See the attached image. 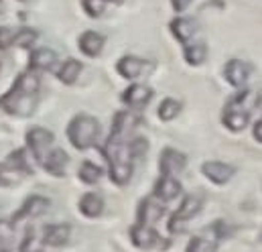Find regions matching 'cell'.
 Segmentation results:
<instances>
[{
  "label": "cell",
  "instance_id": "11",
  "mask_svg": "<svg viewBox=\"0 0 262 252\" xmlns=\"http://www.w3.org/2000/svg\"><path fill=\"white\" fill-rule=\"evenodd\" d=\"M39 163H41V167L49 175H53V177H66V167L67 163H69V155H67L63 149H49Z\"/></svg>",
  "mask_w": 262,
  "mask_h": 252
},
{
  "label": "cell",
  "instance_id": "39",
  "mask_svg": "<svg viewBox=\"0 0 262 252\" xmlns=\"http://www.w3.org/2000/svg\"><path fill=\"white\" fill-rule=\"evenodd\" d=\"M0 252H8V250H6V248H0Z\"/></svg>",
  "mask_w": 262,
  "mask_h": 252
},
{
  "label": "cell",
  "instance_id": "8",
  "mask_svg": "<svg viewBox=\"0 0 262 252\" xmlns=\"http://www.w3.org/2000/svg\"><path fill=\"white\" fill-rule=\"evenodd\" d=\"M250 73H252V65L242 59H230L224 67V77L226 81L232 86V88H238V90H244L248 79H250Z\"/></svg>",
  "mask_w": 262,
  "mask_h": 252
},
{
  "label": "cell",
  "instance_id": "13",
  "mask_svg": "<svg viewBox=\"0 0 262 252\" xmlns=\"http://www.w3.org/2000/svg\"><path fill=\"white\" fill-rule=\"evenodd\" d=\"M163 214H165V207H163V203H161L157 197H144V199L138 203V209H136L138 224H144V226L157 224Z\"/></svg>",
  "mask_w": 262,
  "mask_h": 252
},
{
  "label": "cell",
  "instance_id": "22",
  "mask_svg": "<svg viewBox=\"0 0 262 252\" xmlns=\"http://www.w3.org/2000/svg\"><path fill=\"white\" fill-rule=\"evenodd\" d=\"M136 124H138V116H134L130 112H116V116H114V120H112V132H110V134L128 138V134L134 130Z\"/></svg>",
  "mask_w": 262,
  "mask_h": 252
},
{
  "label": "cell",
  "instance_id": "14",
  "mask_svg": "<svg viewBox=\"0 0 262 252\" xmlns=\"http://www.w3.org/2000/svg\"><path fill=\"white\" fill-rule=\"evenodd\" d=\"M181 193V183L177 177L173 175H161L152 187V197H157L163 203H169L173 199H177V195Z\"/></svg>",
  "mask_w": 262,
  "mask_h": 252
},
{
  "label": "cell",
  "instance_id": "7",
  "mask_svg": "<svg viewBox=\"0 0 262 252\" xmlns=\"http://www.w3.org/2000/svg\"><path fill=\"white\" fill-rule=\"evenodd\" d=\"M25 138H27V146H29V151H31V155H33L35 161H41L43 155L51 149V144H53V140H55L53 132L47 130V128H41V126L31 128Z\"/></svg>",
  "mask_w": 262,
  "mask_h": 252
},
{
  "label": "cell",
  "instance_id": "41",
  "mask_svg": "<svg viewBox=\"0 0 262 252\" xmlns=\"http://www.w3.org/2000/svg\"><path fill=\"white\" fill-rule=\"evenodd\" d=\"M20 2H27V0H20Z\"/></svg>",
  "mask_w": 262,
  "mask_h": 252
},
{
  "label": "cell",
  "instance_id": "28",
  "mask_svg": "<svg viewBox=\"0 0 262 252\" xmlns=\"http://www.w3.org/2000/svg\"><path fill=\"white\" fill-rule=\"evenodd\" d=\"M217 250V240L209 236H195L189 240L185 252H215Z\"/></svg>",
  "mask_w": 262,
  "mask_h": 252
},
{
  "label": "cell",
  "instance_id": "19",
  "mask_svg": "<svg viewBox=\"0 0 262 252\" xmlns=\"http://www.w3.org/2000/svg\"><path fill=\"white\" fill-rule=\"evenodd\" d=\"M169 29H171V33H173V37L179 41V43H183V45H187L191 39H193V35H195L197 31V23L193 18H185V16H177L175 20H171V25H169Z\"/></svg>",
  "mask_w": 262,
  "mask_h": 252
},
{
  "label": "cell",
  "instance_id": "15",
  "mask_svg": "<svg viewBox=\"0 0 262 252\" xmlns=\"http://www.w3.org/2000/svg\"><path fill=\"white\" fill-rule=\"evenodd\" d=\"M150 100H152V90L146 86H140V83H132L122 92V102L128 108H136V110L144 108Z\"/></svg>",
  "mask_w": 262,
  "mask_h": 252
},
{
  "label": "cell",
  "instance_id": "1",
  "mask_svg": "<svg viewBox=\"0 0 262 252\" xmlns=\"http://www.w3.org/2000/svg\"><path fill=\"white\" fill-rule=\"evenodd\" d=\"M37 94H39V77L33 71L20 73L12 88L0 96V110H4L10 116H31L37 106Z\"/></svg>",
  "mask_w": 262,
  "mask_h": 252
},
{
  "label": "cell",
  "instance_id": "6",
  "mask_svg": "<svg viewBox=\"0 0 262 252\" xmlns=\"http://www.w3.org/2000/svg\"><path fill=\"white\" fill-rule=\"evenodd\" d=\"M201 207H203V201L199 197H195V195H185L183 201H181V205L177 207V212L171 216V220L167 224L169 232L171 234H181L185 230L187 222L191 218H195L197 214L201 212Z\"/></svg>",
  "mask_w": 262,
  "mask_h": 252
},
{
  "label": "cell",
  "instance_id": "17",
  "mask_svg": "<svg viewBox=\"0 0 262 252\" xmlns=\"http://www.w3.org/2000/svg\"><path fill=\"white\" fill-rule=\"evenodd\" d=\"M71 236V226L69 224H49L43 230V244L51 246V248H59L67 244Z\"/></svg>",
  "mask_w": 262,
  "mask_h": 252
},
{
  "label": "cell",
  "instance_id": "3",
  "mask_svg": "<svg viewBox=\"0 0 262 252\" xmlns=\"http://www.w3.org/2000/svg\"><path fill=\"white\" fill-rule=\"evenodd\" d=\"M67 138L77 151H88L98 142L100 122L90 114H77L67 124Z\"/></svg>",
  "mask_w": 262,
  "mask_h": 252
},
{
  "label": "cell",
  "instance_id": "35",
  "mask_svg": "<svg viewBox=\"0 0 262 252\" xmlns=\"http://www.w3.org/2000/svg\"><path fill=\"white\" fill-rule=\"evenodd\" d=\"M14 45V31L10 27H0V51H6Z\"/></svg>",
  "mask_w": 262,
  "mask_h": 252
},
{
  "label": "cell",
  "instance_id": "12",
  "mask_svg": "<svg viewBox=\"0 0 262 252\" xmlns=\"http://www.w3.org/2000/svg\"><path fill=\"white\" fill-rule=\"evenodd\" d=\"M201 173H203L213 185H226V183L234 177L236 169H234L232 165L222 163V161H207V163L201 165Z\"/></svg>",
  "mask_w": 262,
  "mask_h": 252
},
{
  "label": "cell",
  "instance_id": "9",
  "mask_svg": "<svg viewBox=\"0 0 262 252\" xmlns=\"http://www.w3.org/2000/svg\"><path fill=\"white\" fill-rule=\"evenodd\" d=\"M187 167V157L171 146L163 149L161 151V157H159V169H161V175H179L183 173Z\"/></svg>",
  "mask_w": 262,
  "mask_h": 252
},
{
  "label": "cell",
  "instance_id": "18",
  "mask_svg": "<svg viewBox=\"0 0 262 252\" xmlns=\"http://www.w3.org/2000/svg\"><path fill=\"white\" fill-rule=\"evenodd\" d=\"M146 65H148V63L144 61V59H140V57L124 55V57H120L118 63H116V71H118L124 79H136V77H140V75L144 73Z\"/></svg>",
  "mask_w": 262,
  "mask_h": 252
},
{
  "label": "cell",
  "instance_id": "10",
  "mask_svg": "<svg viewBox=\"0 0 262 252\" xmlns=\"http://www.w3.org/2000/svg\"><path fill=\"white\" fill-rule=\"evenodd\" d=\"M47 209H49V199H47V197H43V195H29V197L23 201L20 209H18L16 214H12L10 222H12V224H18V222H23V220H27V218H39V216H43Z\"/></svg>",
  "mask_w": 262,
  "mask_h": 252
},
{
  "label": "cell",
  "instance_id": "23",
  "mask_svg": "<svg viewBox=\"0 0 262 252\" xmlns=\"http://www.w3.org/2000/svg\"><path fill=\"white\" fill-rule=\"evenodd\" d=\"M81 69H83V67H81V63L77 61V59H67V61L61 63V67L57 69V79H59L61 83H66V86H73V83L77 81Z\"/></svg>",
  "mask_w": 262,
  "mask_h": 252
},
{
  "label": "cell",
  "instance_id": "27",
  "mask_svg": "<svg viewBox=\"0 0 262 252\" xmlns=\"http://www.w3.org/2000/svg\"><path fill=\"white\" fill-rule=\"evenodd\" d=\"M183 57L189 65H201L207 59V47L203 43H193V45H185Z\"/></svg>",
  "mask_w": 262,
  "mask_h": 252
},
{
  "label": "cell",
  "instance_id": "4",
  "mask_svg": "<svg viewBox=\"0 0 262 252\" xmlns=\"http://www.w3.org/2000/svg\"><path fill=\"white\" fill-rule=\"evenodd\" d=\"M128 236H130L132 244L140 250H167L169 244H171L152 226H144V224H138V222L134 226H130Z\"/></svg>",
  "mask_w": 262,
  "mask_h": 252
},
{
  "label": "cell",
  "instance_id": "33",
  "mask_svg": "<svg viewBox=\"0 0 262 252\" xmlns=\"http://www.w3.org/2000/svg\"><path fill=\"white\" fill-rule=\"evenodd\" d=\"M18 252H43L41 242H39V238H37V234H35V230H33V228H31V230H27V236H25V240H23L20 250Z\"/></svg>",
  "mask_w": 262,
  "mask_h": 252
},
{
  "label": "cell",
  "instance_id": "36",
  "mask_svg": "<svg viewBox=\"0 0 262 252\" xmlns=\"http://www.w3.org/2000/svg\"><path fill=\"white\" fill-rule=\"evenodd\" d=\"M189 4H191V0H171V6H173L177 12L187 10V8H189Z\"/></svg>",
  "mask_w": 262,
  "mask_h": 252
},
{
  "label": "cell",
  "instance_id": "5",
  "mask_svg": "<svg viewBox=\"0 0 262 252\" xmlns=\"http://www.w3.org/2000/svg\"><path fill=\"white\" fill-rule=\"evenodd\" d=\"M246 98H248V92L244 90L242 94L230 98V102H228L226 108H224L222 122H224V126H226L228 130H232V132H240V130H244V128L248 126L250 114H248V110L242 108V104H244Z\"/></svg>",
  "mask_w": 262,
  "mask_h": 252
},
{
  "label": "cell",
  "instance_id": "34",
  "mask_svg": "<svg viewBox=\"0 0 262 252\" xmlns=\"http://www.w3.org/2000/svg\"><path fill=\"white\" fill-rule=\"evenodd\" d=\"M14 236V224L10 220H0V248H6L12 242Z\"/></svg>",
  "mask_w": 262,
  "mask_h": 252
},
{
  "label": "cell",
  "instance_id": "32",
  "mask_svg": "<svg viewBox=\"0 0 262 252\" xmlns=\"http://www.w3.org/2000/svg\"><path fill=\"white\" fill-rule=\"evenodd\" d=\"M35 41H37V33L33 29L14 31V45H18V47H31Z\"/></svg>",
  "mask_w": 262,
  "mask_h": 252
},
{
  "label": "cell",
  "instance_id": "38",
  "mask_svg": "<svg viewBox=\"0 0 262 252\" xmlns=\"http://www.w3.org/2000/svg\"><path fill=\"white\" fill-rule=\"evenodd\" d=\"M108 2H114V4H120L122 0H108Z\"/></svg>",
  "mask_w": 262,
  "mask_h": 252
},
{
  "label": "cell",
  "instance_id": "2",
  "mask_svg": "<svg viewBox=\"0 0 262 252\" xmlns=\"http://www.w3.org/2000/svg\"><path fill=\"white\" fill-rule=\"evenodd\" d=\"M102 155L104 159L108 161V175H110V181L118 187H124L132 177V159L130 149H128V140L122 138V136H116V134H110L104 149H102Z\"/></svg>",
  "mask_w": 262,
  "mask_h": 252
},
{
  "label": "cell",
  "instance_id": "31",
  "mask_svg": "<svg viewBox=\"0 0 262 252\" xmlns=\"http://www.w3.org/2000/svg\"><path fill=\"white\" fill-rule=\"evenodd\" d=\"M128 149H130L132 159H140L148 151V140L144 136H134L132 140H128Z\"/></svg>",
  "mask_w": 262,
  "mask_h": 252
},
{
  "label": "cell",
  "instance_id": "40",
  "mask_svg": "<svg viewBox=\"0 0 262 252\" xmlns=\"http://www.w3.org/2000/svg\"><path fill=\"white\" fill-rule=\"evenodd\" d=\"M0 8H2V0H0Z\"/></svg>",
  "mask_w": 262,
  "mask_h": 252
},
{
  "label": "cell",
  "instance_id": "29",
  "mask_svg": "<svg viewBox=\"0 0 262 252\" xmlns=\"http://www.w3.org/2000/svg\"><path fill=\"white\" fill-rule=\"evenodd\" d=\"M20 177H23V173L12 169L10 165H6V163L0 165V187H12L20 181Z\"/></svg>",
  "mask_w": 262,
  "mask_h": 252
},
{
  "label": "cell",
  "instance_id": "37",
  "mask_svg": "<svg viewBox=\"0 0 262 252\" xmlns=\"http://www.w3.org/2000/svg\"><path fill=\"white\" fill-rule=\"evenodd\" d=\"M254 138H256L258 142H262V120H258V122L254 124Z\"/></svg>",
  "mask_w": 262,
  "mask_h": 252
},
{
  "label": "cell",
  "instance_id": "30",
  "mask_svg": "<svg viewBox=\"0 0 262 252\" xmlns=\"http://www.w3.org/2000/svg\"><path fill=\"white\" fill-rule=\"evenodd\" d=\"M108 0H81V6L90 18H100L106 12Z\"/></svg>",
  "mask_w": 262,
  "mask_h": 252
},
{
  "label": "cell",
  "instance_id": "16",
  "mask_svg": "<svg viewBox=\"0 0 262 252\" xmlns=\"http://www.w3.org/2000/svg\"><path fill=\"white\" fill-rule=\"evenodd\" d=\"M104 43H106L104 35H100V33H96V31H85V33H81L79 39H77L79 51H81L85 57H98V55L102 53V49H104Z\"/></svg>",
  "mask_w": 262,
  "mask_h": 252
},
{
  "label": "cell",
  "instance_id": "20",
  "mask_svg": "<svg viewBox=\"0 0 262 252\" xmlns=\"http://www.w3.org/2000/svg\"><path fill=\"white\" fill-rule=\"evenodd\" d=\"M77 207H79L81 216L94 220V218H100V216H102V212H104V199H102L98 193H92V191H90V193H83V195L79 197Z\"/></svg>",
  "mask_w": 262,
  "mask_h": 252
},
{
  "label": "cell",
  "instance_id": "24",
  "mask_svg": "<svg viewBox=\"0 0 262 252\" xmlns=\"http://www.w3.org/2000/svg\"><path fill=\"white\" fill-rule=\"evenodd\" d=\"M6 165H10L12 169H16L23 175H31L33 173V167L29 163V157H27V151L25 149H18V151L10 153L8 159H6Z\"/></svg>",
  "mask_w": 262,
  "mask_h": 252
},
{
  "label": "cell",
  "instance_id": "21",
  "mask_svg": "<svg viewBox=\"0 0 262 252\" xmlns=\"http://www.w3.org/2000/svg\"><path fill=\"white\" fill-rule=\"evenodd\" d=\"M57 61V55L53 49H47V47H41V49H33L31 51V57H29V67L31 71H47L51 69Z\"/></svg>",
  "mask_w": 262,
  "mask_h": 252
},
{
  "label": "cell",
  "instance_id": "26",
  "mask_svg": "<svg viewBox=\"0 0 262 252\" xmlns=\"http://www.w3.org/2000/svg\"><path fill=\"white\" fill-rule=\"evenodd\" d=\"M77 177H79L81 183L92 185V183H96L102 177V169L96 163H92V161H83L79 165V169H77Z\"/></svg>",
  "mask_w": 262,
  "mask_h": 252
},
{
  "label": "cell",
  "instance_id": "25",
  "mask_svg": "<svg viewBox=\"0 0 262 252\" xmlns=\"http://www.w3.org/2000/svg\"><path fill=\"white\" fill-rule=\"evenodd\" d=\"M181 102L179 100H175V98H165L163 102H161V106H159V118L163 120V122H171V120H175L177 116H179V112H181Z\"/></svg>",
  "mask_w": 262,
  "mask_h": 252
}]
</instances>
